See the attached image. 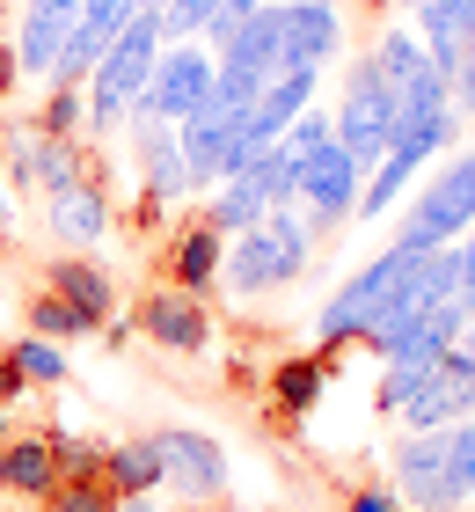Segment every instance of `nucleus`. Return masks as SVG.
<instances>
[{"mask_svg": "<svg viewBox=\"0 0 475 512\" xmlns=\"http://www.w3.org/2000/svg\"><path fill=\"white\" fill-rule=\"evenodd\" d=\"M161 44H169V30H161V8H139L125 30H117V44L95 59V74L81 81V88H88V132L125 125V110L147 96V81H154Z\"/></svg>", "mask_w": 475, "mask_h": 512, "instance_id": "nucleus-1", "label": "nucleus"}, {"mask_svg": "<svg viewBox=\"0 0 475 512\" xmlns=\"http://www.w3.org/2000/svg\"><path fill=\"white\" fill-rule=\"evenodd\" d=\"M417 256L424 249H380L366 271H351L337 293H329V308L315 315V337L322 344H344V337H366L380 315L395 308V293L410 286V271H417Z\"/></svg>", "mask_w": 475, "mask_h": 512, "instance_id": "nucleus-2", "label": "nucleus"}, {"mask_svg": "<svg viewBox=\"0 0 475 512\" xmlns=\"http://www.w3.org/2000/svg\"><path fill=\"white\" fill-rule=\"evenodd\" d=\"M468 227H475V147H461L432 183H424V198L402 213L395 249H454Z\"/></svg>", "mask_w": 475, "mask_h": 512, "instance_id": "nucleus-3", "label": "nucleus"}, {"mask_svg": "<svg viewBox=\"0 0 475 512\" xmlns=\"http://www.w3.org/2000/svg\"><path fill=\"white\" fill-rule=\"evenodd\" d=\"M337 147L351 161H380L395 147V96H388V74H380V59H359L351 66V81H344V110L337 118Z\"/></svg>", "mask_w": 475, "mask_h": 512, "instance_id": "nucleus-4", "label": "nucleus"}, {"mask_svg": "<svg viewBox=\"0 0 475 512\" xmlns=\"http://www.w3.org/2000/svg\"><path fill=\"white\" fill-rule=\"evenodd\" d=\"M212 59L205 44H161V59H154V81H147V96H139L132 110H147V118L161 125H183V118H198L205 96H212Z\"/></svg>", "mask_w": 475, "mask_h": 512, "instance_id": "nucleus-5", "label": "nucleus"}, {"mask_svg": "<svg viewBox=\"0 0 475 512\" xmlns=\"http://www.w3.org/2000/svg\"><path fill=\"white\" fill-rule=\"evenodd\" d=\"M154 454H161V491H176V498H190V505L227 498V447H220L212 432L169 425V432H154Z\"/></svg>", "mask_w": 475, "mask_h": 512, "instance_id": "nucleus-6", "label": "nucleus"}, {"mask_svg": "<svg viewBox=\"0 0 475 512\" xmlns=\"http://www.w3.org/2000/svg\"><path fill=\"white\" fill-rule=\"evenodd\" d=\"M359 169L366 161H351L337 139H322L315 154L300 161V198H307V220L315 227H344L359 213Z\"/></svg>", "mask_w": 475, "mask_h": 512, "instance_id": "nucleus-7", "label": "nucleus"}, {"mask_svg": "<svg viewBox=\"0 0 475 512\" xmlns=\"http://www.w3.org/2000/svg\"><path fill=\"white\" fill-rule=\"evenodd\" d=\"M344 44V8H293L278 0V74H322Z\"/></svg>", "mask_w": 475, "mask_h": 512, "instance_id": "nucleus-8", "label": "nucleus"}, {"mask_svg": "<svg viewBox=\"0 0 475 512\" xmlns=\"http://www.w3.org/2000/svg\"><path fill=\"white\" fill-rule=\"evenodd\" d=\"M74 22H81V0H30V8H22V30H15L22 81H52L66 37H74Z\"/></svg>", "mask_w": 475, "mask_h": 512, "instance_id": "nucleus-9", "label": "nucleus"}, {"mask_svg": "<svg viewBox=\"0 0 475 512\" xmlns=\"http://www.w3.org/2000/svg\"><path fill=\"white\" fill-rule=\"evenodd\" d=\"M395 476H402V491H395V498H410L417 512H446V505H454V491H446V425H439V432H410V439H402Z\"/></svg>", "mask_w": 475, "mask_h": 512, "instance_id": "nucleus-10", "label": "nucleus"}, {"mask_svg": "<svg viewBox=\"0 0 475 512\" xmlns=\"http://www.w3.org/2000/svg\"><path fill=\"white\" fill-rule=\"evenodd\" d=\"M139 330H147L161 352H205L212 322H205V308H198L183 286H161V293L139 300Z\"/></svg>", "mask_w": 475, "mask_h": 512, "instance_id": "nucleus-11", "label": "nucleus"}, {"mask_svg": "<svg viewBox=\"0 0 475 512\" xmlns=\"http://www.w3.org/2000/svg\"><path fill=\"white\" fill-rule=\"evenodd\" d=\"M468 30H475V0H424L417 8V37H424V52H432V66L446 81H454V66H461Z\"/></svg>", "mask_w": 475, "mask_h": 512, "instance_id": "nucleus-12", "label": "nucleus"}, {"mask_svg": "<svg viewBox=\"0 0 475 512\" xmlns=\"http://www.w3.org/2000/svg\"><path fill=\"white\" fill-rule=\"evenodd\" d=\"M52 483H59V461H52V439L44 432L0 447V491L8 498H52Z\"/></svg>", "mask_w": 475, "mask_h": 512, "instance_id": "nucleus-13", "label": "nucleus"}, {"mask_svg": "<svg viewBox=\"0 0 475 512\" xmlns=\"http://www.w3.org/2000/svg\"><path fill=\"white\" fill-rule=\"evenodd\" d=\"M103 483H110L117 498H154V491H161V454H154V432L103 447Z\"/></svg>", "mask_w": 475, "mask_h": 512, "instance_id": "nucleus-14", "label": "nucleus"}, {"mask_svg": "<svg viewBox=\"0 0 475 512\" xmlns=\"http://www.w3.org/2000/svg\"><path fill=\"white\" fill-rule=\"evenodd\" d=\"M52 205V235H66V242H103L110 235V191L103 183H74V191H59V198H44Z\"/></svg>", "mask_w": 475, "mask_h": 512, "instance_id": "nucleus-15", "label": "nucleus"}, {"mask_svg": "<svg viewBox=\"0 0 475 512\" xmlns=\"http://www.w3.org/2000/svg\"><path fill=\"white\" fill-rule=\"evenodd\" d=\"M220 264H227V235L220 227H183V235L169 242V278L183 293H198V286H212V278H220Z\"/></svg>", "mask_w": 475, "mask_h": 512, "instance_id": "nucleus-16", "label": "nucleus"}, {"mask_svg": "<svg viewBox=\"0 0 475 512\" xmlns=\"http://www.w3.org/2000/svg\"><path fill=\"white\" fill-rule=\"evenodd\" d=\"M220 278H227V293H271L278 286V249H271V235H264V220L249 227V235H234L227 242V264H220Z\"/></svg>", "mask_w": 475, "mask_h": 512, "instance_id": "nucleus-17", "label": "nucleus"}, {"mask_svg": "<svg viewBox=\"0 0 475 512\" xmlns=\"http://www.w3.org/2000/svg\"><path fill=\"white\" fill-rule=\"evenodd\" d=\"M52 293H59V300H74V308L95 322V330H103V322L117 315V300H110V278L95 271V264H81V256H59V264H52Z\"/></svg>", "mask_w": 475, "mask_h": 512, "instance_id": "nucleus-18", "label": "nucleus"}, {"mask_svg": "<svg viewBox=\"0 0 475 512\" xmlns=\"http://www.w3.org/2000/svg\"><path fill=\"white\" fill-rule=\"evenodd\" d=\"M256 220H264V198H256V183H249V176H227V183H220V198L205 205V227H220L227 242H234V235H249Z\"/></svg>", "mask_w": 475, "mask_h": 512, "instance_id": "nucleus-19", "label": "nucleus"}, {"mask_svg": "<svg viewBox=\"0 0 475 512\" xmlns=\"http://www.w3.org/2000/svg\"><path fill=\"white\" fill-rule=\"evenodd\" d=\"M242 176L256 183V198H264V213H278V205H293V198H300V154H285V147L256 154V161H249Z\"/></svg>", "mask_w": 475, "mask_h": 512, "instance_id": "nucleus-20", "label": "nucleus"}, {"mask_svg": "<svg viewBox=\"0 0 475 512\" xmlns=\"http://www.w3.org/2000/svg\"><path fill=\"white\" fill-rule=\"evenodd\" d=\"M30 183H37L44 198L74 191V183H81V147H74V139H44V132H37V154H30Z\"/></svg>", "mask_w": 475, "mask_h": 512, "instance_id": "nucleus-21", "label": "nucleus"}, {"mask_svg": "<svg viewBox=\"0 0 475 512\" xmlns=\"http://www.w3.org/2000/svg\"><path fill=\"white\" fill-rule=\"evenodd\" d=\"M95 322L74 308V300H59V293H37L30 300V337H52V344H66V337H88Z\"/></svg>", "mask_w": 475, "mask_h": 512, "instance_id": "nucleus-22", "label": "nucleus"}, {"mask_svg": "<svg viewBox=\"0 0 475 512\" xmlns=\"http://www.w3.org/2000/svg\"><path fill=\"white\" fill-rule=\"evenodd\" d=\"M8 359L22 366V381H44V388H59L66 374H74V366H66V352L52 337H22V344H8Z\"/></svg>", "mask_w": 475, "mask_h": 512, "instance_id": "nucleus-23", "label": "nucleus"}, {"mask_svg": "<svg viewBox=\"0 0 475 512\" xmlns=\"http://www.w3.org/2000/svg\"><path fill=\"white\" fill-rule=\"evenodd\" d=\"M44 505H52V512H117V491L103 476H59Z\"/></svg>", "mask_w": 475, "mask_h": 512, "instance_id": "nucleus-24", "label": "nucleus"}, {"mask_svg": "<svg viewBox=\"0 0 475 512\" xmlns=\"http://www.w3.org/2000/svg\"><path fill=\"white\" fill-rule=\"evenodd\" d=\"M424 381H432V366H424V359H388V374H380V395H373V403H380V410H410L417 395H424Z\"/></svg>", "mask_w": 475, "mask_h": 512, "instance_id": "nucleus-25", "label": "nucleus"}, {"mask_svg": "<svg viewBox=\"0 0 475 512\" xmlns=\"http://www.w3.org/2000/svg\"><path fill=\"white\" fill-rule=\"evenodd\" d=\"M446 491H454V505L475 498V417H461V432H446Z\"/></svg>", "mask_w": 475, "mask_h": 512, "instance_id": "nucleus-26", "label": "nucleus"}, {"mask_svg": "<svg viewBox=\"0 0 475 512\" xmlns=\"http://www.w3.org/2000/svg\"><path fill=\"white\" fill-rule=\"evenodd\" d=\"M271 388H278V403H285V410H315V395H322V366H315V359H285Z\"/></svg>", "mask_w": 475, "mask_h": 512, "instance_id": "nucleus-27", "label": "nucleus"}, {"mask_svg": "<svg viewBox=\"0 0 475 512\" xmlns=\"http://www.w3.org/2000/svg\"><path fill=\"white\" fill-rule=\"evenodd\" d=\"M88 125V110H81V88H52V96H44V139H74Z\"/></svg>", "mask_w": 475, "mask_h": 512, "instance_id": "nucleus-28", "label": "nucleus"}, {"mask_svg": "<svg viewBox=\"0 0 475 512\" xmlns=\"http://www.w3.org/2000/svg\"><path fill=\"white\" fill-rule=\"evenodd\" d=\"M44 439H52L59 476H103V447L95 439H74V432H44Z\"/></svg>", "mask_w": 475, "mask_h": 512, "instance_id": "nucleus-29", "label": "nucleus"}, {"mask_svg": "<svg viewBox=\"0 0 475 512\" xmlns=\"http://www.w3.org/2000/svg\"><path fill=\"white\" fill-rule=\"evenodd\" d=\"M322 139H337V125H329V118H322V110H315V103H307V110H300V118H293V125H285V139H278V147L307 161V154H315V147H322Z\"/></svg>", "mask_w": 475, "mask_h": 512, "instance_id": "nucleus-30", "label": "nucleus"}, {"mask_svg": "<svg viewBox=\"0 0 475 512\" xmlns=\"http://www.w3.org/2000/svg\"><path fill=\"white\" fill-rule=\"evenodd\" d=\"M264 8V0H212V15H205V37H212V52H227V37L242 30V22Z\"/></svg>", "mask_w": 475, "mask_h": 512, "instance_id": "nucleus-31", "label": "nucleus"}, {"mask_svg": "<svg viewBox=\"0 0 475 512\" xmlns=\"http://www.w3.org/2000/svg\"><path fill=\"white\" fill-rule=\"evenodd\" d=\"M205 15H212V0H161V30H169L176 44L190 30H205Z\"/></svg>", "mask_w": 475, "mask_h": 512, "instance_id": "nucleus-32", "label": "nucleus"}, {"mask_svg": "<svg viewBox=\"0 0 475 512\" xmlns=\"http://www.w3.org/2000/svg\"><path fill=\"white\" fill-rule=\"evenodd\" d=\"M454 110H461V118L475 110V30H468V44H461V66H454Z\"/></svg>", "mask_w": 475, "mask_h": 512, "instance_id": "nucleus-33", "label": "nucleus"}, {"mask_svg": "<svg viewBox=\"0 0 475 512\" xmlns=\"http://www.w3.org/2000/svg\"><path fill=\"white\" fill-rule=\"evenodd\" d=\"M395 505H402L395 491H359V498H351L344 512H395Z\"/></svg>", "mask_w": 475, "mask_h": 512, "instance_id": "nucleus-34", "label": "nucleus"}, {"mask_svg": "<svg viewBox=\"0 0 475 512\" xmlns=\"http://www.w3.org/2000/svg\"><path fill=\"white\" fill-rule=\"evenodd\" d=\"M15 81H22V66H15V44L0 37V96H15Z\"/></svg>", "mask_w": 475, "mask_h": 512, "instance_id": "nucleus-35", "label": "nucleus"}, {"mask_svg": "<svg viewBox=\"0 0 475 512\" xmlns=\"http://www.w3.org/2000/svg\"><path fill=\"white\" fill-rule=\"evenodd\" d=\"M15 395H22V366L0 352V403H15Z\"/></svg>", "mask_w": 475, "mask_h": 512, "instance_id": "nucleus-36", "label": "nucleus"}, {"mask_svg": "<svg viewBox=\"0 0 475 512\" xmlns=\"http://www.w3.org/2000/svg\"><path fill=\"white\" fill-rule=\"evenodd\" d=\"M117 512H161L154 498H117Z\"/></svg>", "mask_w": 475, "mask_h": 512, "instance_id": "nucleus-37", "label": "nucleus"}, {"mask_svg": "<svg viewBox=\"0 0 475 512\" xmlns=\"http://www.w3.org/2000/svg\"><path fill=\"white\" fill-rule=\"evenodd\" d=\"M293 8H344V0H293Z\"/></svg>", "mask_w": 475, "mask_h": 512, "instance_id": "nucleus-38", "label": "nucleus"}, {"mask_svg": "<svg viewBox=\"0 0 475 512\" xmlns=\"http://www.w3.org/2000/svg\"><path fill=\"white\" fill-rule=\"evenodd\" d=\"M0 447H8V403H0Z\"/></svg>", "mask_w": 475, "mask_h": 512, "instance_id": "nucleus-39", "label": "nucleus"}, {"mask_svg": "<svg viewBox=\"0 0 475 512\" xmlns=\"http://www.w3.org/2000/svg\"><path fill=\"white\" fill-rule=\"evenodd\" d=\"M0 220H8V176H0Z\"/></svg>", "mask_w": 475, "mask_h": 512, "instance_id": "nucleus-40", "label": "nucleus"}, {"mask_svg": "<svg viewBox=\"0 0 475 512\" xmlns=\"http://www.w3.org/2000/svg\"><path fill=\"white\" fill-rule=\"evenodd\" d=\"M410 8H424V0H410Z\"/></svg>", "mask_w": 475, "mask_h": 512, "instance_id": "nucleus-41", "label": "nucleus"}, {"mask_svg": "<svg viewBox=\"0 0 475 512\" xmlns=\"http://www.w3.org/2000/svg\"><path fill=\"white\" fill-rule=\"evenodd\" d=\"M227 512H242V505H227Z\"/></svg>", "mask_w": 475, "mask_h": 512, "instance_id": "nucleus-42", "label": "nucleus"}, {"mask_svg": "<svg viewBox=\"0 0 475 512\" xmlns=\"http://www.w3.org/2000/svg\"><path fill=\"white\" fill-rule=\"evenodd\" d=\"M468 242H475V227H468Z\"/></svg>", "mask_w": 475, "mask_h": 512, "instance_id": "nucleus-43", "label": "nucleus"}, {"mask_svg": "<svg viewBox=\"0 0 475 512\" xmlns=\"http://www.w3.org/2000/svg\"><path fill=\"white\" fill-rule=\"evenodd\" d=\"M395 512H402V505H395Z\"/></svg>", "mask_w": 475, "mask_h": 512, "instance_id": "nucleus-44", "label": "nucleus"}]
</instances>
